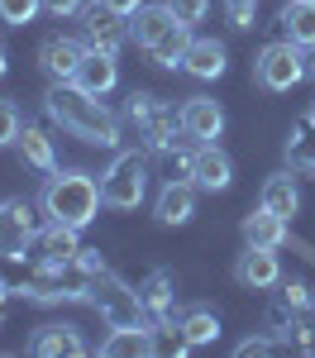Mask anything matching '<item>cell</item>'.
Wrapping results in <instances>:
<instances>
[{
	"label": "cell",
	"mask_w": 315,
	"mask_h": 358,
	"mask_svg": "<svg viewBox=\"0 0 315 358\" xmlns=\"http://www.w3.org/2000/svg\"><path fill=\"white\" fill-rule=\"evenodd\" d=\"M43 110H48L53 124L72 129L77 138L96 143V148H119V138H124V124L105 106V96H91L77 82H53L48 96H43Z\"/></svg>",
	"instance_id": "obj_1"
},
{
	"label": "cell",
	"mask_w": 315,
	"mask_h": 358,
	"mask_svg": "<svg viewBox=\"0 0 315 358\" xmlns=\"http://www.w3.org/2000/svg\"><path fill=\"white\" fill-rule=\"evenodd\" d=\"M101 206H105V196H101V182L82 172V167H57L48 172V182H43V215L57 224H72V229H86V224L101 215Z\"/></svg>",
	"instance_id": "obj_2"
},
{
	"label": "cell",
	"mask_w": 315,
	"mask_h": 358,
	"mask_svg": "<svg viewBox=\"0 0 315 358\" xmlns=\"http://www.w3.org/2000/svg\"><path fill=\"white\" fill-rule=\"evenodd\" d=\"M129 38H134L158 67H182V53H186V43H191V24H182V20L172 15V5H139V10L129 15Z\"/></svg>",
	"instance_id": "obj_3"
},
{
	"label": "cell",
	"mask_w": 315,
	"mask_h": 358,
	"mask_svg": "<svg viewBox=\"0 0 315 358\" xmlns=\"http://www.w3.org/2000/svg\"><path fill=\"white\" fill-rule=\"evenodd\" d=\"M129 124L139 129V143L148 153H172L177 148V129H182V110H172L168 101L134 91L129 96Z\"/></svg>",
	"instance_id": "obj_4"
},
{
	"label": "cell",
	"mask_w": 315,
	"mask_h": 358,
	"mask_svg": "<svg viewBox=\"0 0 315 358\" xmlns=\"http://www.w3.org/2000/svg\"><path fill=\"white\" fill-rule=\"evenodd\" d=\"M101 196L110 210H134L148 196V163L143 153H115V163L101 172Z\"/></svg>",
	"instance_id": "obj_5"
},
{
	"label": "cell",
	"mask_w": 315,
	"mask_h": 358,
	"mask_svg": "<svg viewBox=\"0 0 315 358\" xmlns=\"http://www.w3.org/2000/svg\"><path fill=\"white\" fill-rule=\"evenodd\" d=\"M91 306L101 310L105 325H153L148 310H143V296L129 287V282H119L115 273L91 277Z\"/></svg>",
	"instance_id": "obj_6"
},
{
	"label": "cell",
	"mask_w": 315,
	"mask_h": 358,
	"mask_svg": "<svg viewBox=\"0 0 315 358\" xmlns=\"http://www.w3.org/2000/svg\"><path fill=\"white\" fill-rule=\"evenodd\" d=\"M254 77L263 91H291L296 82H306V48H296L291 38L268 43L254 62Z\"/></svg>",
	"instance_id": "obj_7"
},
{
	"label": "cell",
	"mask_w": 315,
	"mask_h": 358,
	"mask_svg": "<svg viewBox=\"0 0 315 358\" xmlns=\"http://www.w3.org/2000/svg\"><path fill=\"white\" fill-rule=\"evenodd\" d=\"M38 210L24 196H5L0 201V253H29L38 239Z\"/></svg>",
	"instance_id": "obj_8"
},
{
	"label": "cell",
	"mask_w": 315,
	"mask_h": 358,
	"mask_svg": "<svg viewBox=\"0 0 315 358\" xmlns=\"http://www.w3.org/2000/svg\"><path fill=\"white\" fill-rule=\"evenodd\" d=\"M82 38H86V48H96V53H110V57H119L124 38H129V29H124V15H115V10L105 5V0L86 5V10H82Z\"/></svg>",
	"instance_id": "obj_9"
},
{
	"label": "cell",
	"mask_w": 315,
	"mask_h": 358,
	"mask_svg": "<svg viewBox=\"0 0 315 358\" xmlns=\"http://www.w3.org/2000/svg\"><path fill=\"white\" fill-rule=\"evenodd\" d=\"M234 282H239L244 292H268V287H277V282H282L277 248H258V244H249L244 253H239V263H234Z\"/></svg>",
	"instance_id": "obj_10"
},
{
	"label": "cell",
	"mask_w": 315,
	"mask_h": 358,
	"mask_svg": "<svg viewBox=\"0 0 315 358\" xmlns=\"http://www.w3.org/2000/svg\"><path fill=\"white\" fill-rule=\"evenodd\" d=\"M182 134L196 138V143H215V138L225 134L220 101L215 96H186V106H182Z\"/></svg>",
	"instance_id": "obj_11"
},
{
	"label": "cell",
	"mask_w": 315,
	"mask_h": 358,
	"mask_svg": "<svg viewBox=\"0 0 315 358\" xmlns=\"http://www.w3.org/2000/svg\"><path fill=\"white\" fill-rule=\"evenodd\" d=\"M82 57H86V38L53 34V38H43V48H38V67H43L53 82H72L77 67H82Z\"/></svg>",
	"instance_id": "obj_12"
},
{
	"label": "cell",
	"mask_w": 315,
	"mask_h": 358,
	"mask_svg": "<svg viewBox=\"0 0 315 358\" xmlns=\"http://www.w3.org/2000/svg\"><path fill=\"white\" fill-rule=\"evenodd\" d=\"M191 215H196V182L191 177H172L158 192V201H153V220L172 229V224H186Z\"/></svg>",
	"instance_id": "obj_13"
},
{
	"label": "cell",
	"mask_w": 315,
	"mask_h": 358,
	"mask_svg": "<svg viewBox=\"0 0 315 358\" xmlns=\"http://www.w3.org/2000/svg\"><path fill=\"white\" fill-rule=\"evenodd\" d=\"M191 182H196L200 192H225L229 182H234V163H229V153L220 143H200L196 153H191Z\"/></svg>",
	"instance_id": "obj_14"
},
{
	"label": "cell",
	"mask_w": 315,
	"mask_h": 358,
	"mask_svg": "<svg viewBox=\"0 0 315 358\" xmlns=\"http://www.w3.org/2000/svg\"><path fill=\"white\" fill-rule=\"evenodd\" d=\"M139 296H143V310H148V320L153 325H163L177 315V277L168 268H153V273L139 282Z\"/></svg>",
	"instance_id": "obj_15"
},
{
	"label": "cell",
	"mask_w": 315,
	"mask_h": 358,
	"mask_svg": "<svg viewBox=\"0 0 315 358\" xmlns=\"http://www.w3.org/2000/svg\"><path fill=\"white\" fill-rule=\"evenodd\" d=\"M82 229H72V224H57V220H48L43 229H38V239H34V258L38 263H72L77 253H82V239H77Z\"/></svg>",
	"instance_id": "obj_16"
},
{
	"label": "cell",
	"mask_w": 315,
	"mask_h": 358,
	"mask_svg": "<svg viewBox=\"0 0 315 358\" xmlns=\"http://www.w3.org/2000/svg\"><path fill=\"white\" fill-rule=\"evenodd\" d=\"M29 349H34L38 358H82L86 339H82L77 325H43V330H34Z\"/></svg>",
	"instance_id": "obj_17"
},
{
	"label": "cell",
	"mask_w": 315,
	"mask_h": 358,
	"mask_svg": "<svg viewBox=\"0 0 315 358\" xmlns=\"http://www.w3.org/2000/svg\"><path fill=\"white\" fill-rule=\"evenodd\" d=\"M225 43H215V38H191L186 43V53H182V72H191L200 82H215V77H225Z\"/></svg>",
	"instance_id": "obj_18"
},
{
	"label": "cell",
	"mask_w": 315,
	"mask_h": 358,
	"mask_svg": "<svg viewBox=\"0 0 315 358\" xmlns=\"http://www.w3.org/2000/svg\"><path fill=\"white\" fill-rule=\"evenodd\" d=\"M72 82L82 86V91H91V96H110L115 86H119V62H115L110 53H96V48H86L82 67H77V77Z\"/></svg>",
	"instance_id": "obj_19"
},
{
	"label": "cell",
	"mask_w": 315,
	"mask_h": 358,
	"mask_svg": "<svg viewBox=\"0 0 315 358\" xmlns=\"http://www.w3.org/2000/svg\"><path fill=\"white\" fill-rule=\"evenodd\" d=\"M105 358H139L153 354V325H110V334L101 339Z\"/></svg>",
	"instance_id": "obj_20"
},
{
	"label": "cell",
	"mask_w": 315,
	"mask_h": 358,
	"mask_svg": "<svg viewBox=\"0 0 315 358\" xmlns=\"http://www.w3.org/2000/svg\"><path fill=\"white\" fill-rule=\"evenodd\" d=\"M15 148H20V163L34 167V172H57V153H53V138L43 134L38 124H24L20 129V138H15Z\"/></svg>",
	"instance_id": "obj_21"
},
{
	"label": "cell",
	"mask_w": 315,
	"mask_h": 358,
	"mask_svg": "<svg viewBox=\"0 0 315 358\" xmlns=\"http://www.w3.org/2000/svg\"><path fill=\"white\" fill-rule=\"evenodd\" d=\"M277 24L296 48H315V0H286Z\"/></svg>",
	"instance_id": "obj_22"
},
{
	"label": "cell",
	"mask_w": 315,
	"mask_h": 358,
	"mask_svg": "<svg viewBox=\"0 0 315 358\" xmlns=\"http://www.w3.org/2000/svg\"><path fill=\"white\" fill-rule=\"evenodd\" d=\"M177 330L191 339V349H205V344L220 339V315H215L210 306H186V310L177 315Z\"/></svg>",
	"instance_id": "obj_23"
},
{
	"label": "cell",
	"mask_w": 315,
	"mask_h": 358,
	"mask_svg": "<svg viewBox=\"0 0 315 358\" xmlns=\"http://www.w3.org/2000/svg\"><path fill=\"white\" fill-rule=\"evenodd\" d=\"M263 210H272V215H282V220H291V215L301 210V192H296L291 172H277V177L263 182Z\"/></svg>",
	"instance_id": "obj_24"
},
{
	"label": "cell",
	"mask_w": 315,
	"mask_h": 358,
	"mask_svg": "<svg viewBox=\"0 0 315 358\" xmlns=\"http://www.w3.org/2000/svg\"><path fill=\"white\" fill-rule=\"evenodd\" d=\"M244 239L258 244V248H282L286 244V220L258 206L254 215H244Z\"/></svg>",
	"instance_id": "obj_25"
},
{
	"label": "cell",
	"mask_w": 315,
	"mask_h": 358,
	"mask_svg": "<svg viewBox=\"0 0 315 358\" xmlns=\"http://www.w3.org/2000/svg\"><path fill=\"white\" fill-rule=\"evenodd\" d=\"M286 163H291V172H301V177H315V124L311 120L286 134Z\"/></svg>",
	"instance_id": "obj_26"
},
{
	"label": "cell",
	"mask_w": 315,
	"mask_h": 358,
	"mask_svg": "<svg viewBox=\"0 0 315 358\" xmlns=\"http://www.w3.org/2000/svg\"><path fill=\"white\" fill-rule=\"evenodd\" d=\"M43 10V0H0V24H15V29H24L34 15Z\"/></svg>",
	"instance_id": "obj_27"
},
{
	"label": "cell",
	"mask_w": 315,
	"mask_h": 358,
	"mask_svg": "<svg viewBox=\"0 0 315 358\" xmlns=\"http://www.w3.org/2000/svg\"><path fill=\"white\" fill-rule=\"evenodd\" d=\"M20 129H24V115H20V106L0 96V148H5V143H15V138H20Z\"/></svg>",
	"instance_id": "obj_28"
},
{
	"label": "cell",
	"mask_w": 315,
	"mask_h": 358,
	"mask_svg": "<svg viewBox=\"0 0 315 358\" xmlns=\"http://www.w3.org/2000/svg\"><path fill=\"white\" fill-rule=\"evenodd\" d=\"M225 15L234 29H254L258 20V0H225Z\"/></svg>",
	"instance_id": "obj_29"
},
{
	"label": "cell",
	"mask_w": 315,
	"mask_h": 358,
	"mask_svg": "<svg viewBox=\"0 0 315 358\" xmlns=\"http://www.w3.org/2000/svg\"><path fill=\"white\" fill-rule=\"evenodd\" d=\"M172 15L182 20V24H200L205 20V10H210V0H168Z\"/></svg>",
	"instance_id": "obj_30"
},
{
	"label": "cell",
	"mask_w": 315,
	"mask_h": 358,
	"mask_svg": "<svg viewBox=\"0 0 315 358\" xmlns=\"http://www.w3.org/2000/svg\"><path fill=\"white\" fill-rule=\"evenodd\" d=\"M234 354H244V358H249V354H258V358H263V354H277V339H268V334H249V339H239V344H234Z\"/></svg>",
	"instance_id": "obj_31"
},
{
	"label": "cell",
	"mask_w": 315,
	"mask_h": 358,
	"mask_svg": "<svg viewBox=\"0 0 315 358\" xmlns=\"http://www.w3.org/2000/svg\"><path fill=\"white\" fill-rule=\"evenodd\" d=\"M43 10H48V15H57V20H67V15H82L86 0H43Z\"/></svg>",
	"instance_id": "obj_32"
},
{
	"label": "cell",
	"mask_w": 315,
	"mask_h": 358,
	"mask_svg": "<svg viewBox=\"0 0 315 358\" xmlns=\"http://www.w3.org/2000/svg\"><path fill=\"white\" fill-rule=\"evenodd\" d=\"M77 268H82V273H105V258H101V248H82V253H77Z\"/></svg>",
	"instance_id": "obj_33"
},
{
	"label": "cell",
	"mask_w": 315,
	"mask_h": 358,
	"mask_svg": "<svg viewBox=\"0 0 315 358\" xmlns=\"http://www.w3.org/2000/svg\"><path fill=\"white\" fill-rule=\"evenodd\" d=\"M105 5H110L115 15H124V20H129V15H134V10H139L143 0H105Z\"/></svg>",
	"instance_id": "obj_34"
},
{
	"label": "cell",
	"mask_w": 315,
	"mask_h": 358,
	"mask_svg": "<svg viewBox=\"0 0 315 358\" xmlns=\"http://www.w3.org/2000/svg\"><path fill=\"white\" fill-rule=\"evenodd\" d=\"M306 77L315 82V48H306Z\"/></svg>",
	"instance_id": "obj_35"
},
{
	"label": "cell",
	"mask_w": 315,
	"mask_h": 358,
	"mask_svg": "<svg viewBox=\"0 0 315 358\" xmlns=\"http://www.w3.org/2000/svg\"><path fill=\"white\" fill-rule=\"evenodd\" d=\"M10 72V53H5V43H0V77Z\"/></svg>",
	"instance_id": "obj_36"
},
{
	"label": "cell",
	"mask_w": 315,
	"mask_h": 358,
	"mask_svg": "<svg viewBox=\"0 0 315 358\" xmlns=\"http://www.w3.org/2000/svg\"><path fill=\"white\" fill-rule=\"evenodd\" d=\"M5 301H10V292H5V287H0V320H5Z\"/></svg>",
	"instance_id": "obj_37"
},
{
	"label": "cell",
	"mask_w": 315,
	"mask_h": 358,
	"mask_svg": "<svg viewBox=\"0 0 315 358\" xmlns=\"http://www.w3.org/2000/svg\"><path fill=\"white\" fill-rule=\"evenodd\" d=\"M306 120H311V124H315V101H311V115H306Z\"/></svg>",
	"instance_id": "obj_38"
}]
</instances>
